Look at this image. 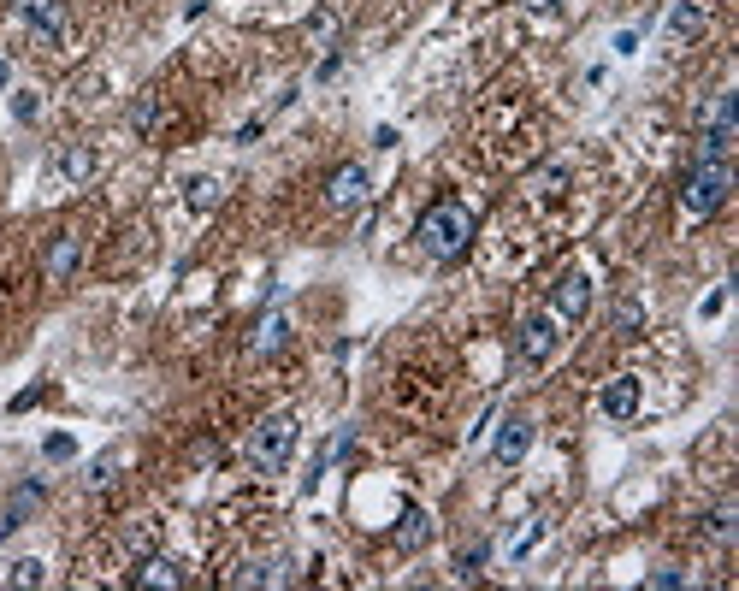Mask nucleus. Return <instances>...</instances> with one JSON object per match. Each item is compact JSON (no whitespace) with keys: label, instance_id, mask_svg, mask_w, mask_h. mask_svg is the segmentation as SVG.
<instances>
[{"label":"nucleus","instance_id":"nucleus-1","mask_svg":"<svg viewBox=\"0 0 739 591\" xmlns=\"http://www.w3.org/2000/svg\"><path fill=\"white\" fill-rule=\"evenodd\" d=\"M414 243H420L432 261H456V255L473 243V213L456 196L432 201V207L420 213V225H414Z\"/></svg>","mask_w":739,"mask_h":591},{"label":"nucleus","instance_id":"nucleus-2","mask_svg":"<svg viewBox=\"0 0 739 591\" xmlns=\"http://www.w3.org/2000/svg\"><path fill=\"white\" fill-rule=\"evenodd\" d=\"M728 184H734L728 160H698V166L680 178V213H686V219H710V213L728 201Z\"/></svg>","mask_w":739,"mask_h":591},{"label":"nucleus","instance_id":"nucleus-3","mask_svg":"<svg viewBox=\"0 0 739 591\" xmlns=\"http://www.w3.org/2000/svg\"><path fill=\"white\" fill-rule=\"evenodd\" d=\"M296 450V414H267V420H255V432H249V467L255 473H278L284 461Z\"/></svg>","mask_w":739,"mask_h":591},{"label":"nucleus","instance_id":"nucleus-4","mask_svg":"<svg viewBox=\"0 0 739 591\" xmlns=\"http://www.w3.org/2000/svg\"><path fill=\"white\" fill-rule=\"evenodd\" d=\"M12 18L18 30L36 42V48H60L66 42V0H12Z\"/></svg>","mask_w":739,"mask_h":591},{"label":"nucleus","instance_id":"nucleus-5","mask_svg":"<svg viewBox=\"0 0 739 591\" xmlns=\"http://www.w3.org/2000/svg\"><path fill=\"white\" fill-rule=\"evenodd\" d=\"M556 343H562L556 320H550V314H527L521 331H515V361H521V367H544V361L556 355Z\"/></svg>","mask_w":739,"mask_h":591},{"label":"nucleus","instance_id":"nucleus-6","mask_svg":"<svg viewBox=\"0 0 739 591\" xmlns=\"http://www.w3.org/2000/svg\"><path fill=\"white\" fill-rule=\"evenodd\" d=\"M527 450H533V420H527V414H509L503 432L491 438V461H497V467H521Z\"/></svg>","mask_w":739,"mask_h":591},{"label":"nucleus","instance_id":"nucleus-7","mask_svg":"<svg viewBox=\"0 0 739 591\" xmlns=\"http://www.w3.org/2000/svg\"><path fill=\"white\" fill-rule=\"evenodd\" d=\"M83 261V237L77 231H54V243H48V255H42V272H48V284H66L71 272Z\"/></svg>","mask_w":739,"mask_h":591},{"label":"nucleus","instance_id":"nucleus-8","mask_svg":"<svg viewBox=\"0 0 739 591\" xmlns=\"http://www.w3.org/2000/svg\"><path fill=\"white\" fill-rule=\"evenodd\" d=\"M42 497H48V485H42V479H24V485H18V491H12V503H6V509H0V538H12V532H18V526L30 521V515H36V509H42Z\"/></svg>","mask_w":739,"mask_h":591},{"label":"nucleus","instance_id":"nucleus-9","mask_svg":"<svg viewBox=\"0 0 739 591\" xmlns=\"http://www.w3.org/2000/svg\"><path fill=\"white\" fill-rule=\"evenodd\" d=\"M586 308H592V278L586 272H562L556 278V314L562 320H586Z\"/></svg>","mask_w":739,"mask_h":591},{"label":"nucleus","instance_id":"nucleus-10","mask_svg":"<svg viewBox=\"0 0 739 591\" xmlns=\"http://www.w3.org/2000/svg\"><path fill=\"white\" fill-rule=\"evenodd\" d=\"M367 190H373V184H367V166H337L332 184H326V201H332V207H361Z\"/></svg>","mask_w":739,"mask_h":591},{"label":"nucleus","instance_id":"nucleus-11","mask_svg":"<svg viewBox=\"0 0 739 591\" xmlns=\"http://www.w3.org/2000/svg\"><path fill=\"white\" fill-rule=\"evenodd\" d=\"M598 408H604L609 420H633V414H639V379H633V373L609 379L604 396H598Z\"/></svg>","mask_w":739,"mask_h":591},{"label":"nucleus","instance_id":"nucleus-12","mask_svg":"<svg viewBox=\"0 0 739 591\" xmlns=\"http://www.w3.org/2000/svg\"><path fill=\"white\" fill-rule=\"evenodd\" d=\"M89 172H95V148H89V142H66V148L54 154V178H60V184H83Z\"/></svg>","mask_w":739,"mask_h":591},{"label":"nucleus","instance_id":"nucleus-13","mask_svg":"<svg viewBox=\"0 0 739 591\" xmlns=\"http://www.w3.org/2000/svg\"><path fill=\"white\" fill-rule=\"evenodd\" d=\"M704 12H710V0H674V12H669V42L674 48L692 42V36L704 30Z\"/></svg>","mask_w":739,"mask_h":591},{"label":"nucleus","instance_id":"nucleus-14","mask_svg":"<svg viewBox=\"0 0 739 591\" xmlns=\"http://www.w3.org/2000/svg\"><path fill=\"white\" fill-rule=\"evenodd\" d=\"M131 586L136 591H154V586H184V568H178V562H172V556H148V562H142V568H136L131 574Z\"/></svg>","mask_w":739,"mask_h":591},{"label":"nucleus","instance_id":"nucleus-15","mask_svg":"<svg viewBox=\"0 0 739 591\" xmlns=\"http://www.w3.org/2000/svg\"><path fill=\"white\" fill-rule=\"evenodd\" d=\"M284 343H290V320H284V314L272 308L267 320L255 326V337H249V355H278Z\"/></svg>","mask_w":739,"mask_h":591},{"label":"nucleus","instance_id":"nucleus-16","mask_svg":"<svg viewBox=\"0 0 739 591\" xmlns=\"http://www.w3.org/2000/svg\"><path fill=\"white\" fill-rule=\"evenodd\" d=\"M426 538H432V515L408 503L403 521H397V550H426Z\"/></svg>","mask_w":739,"mask_h":591},{"label":"nucleus","instance_id":"nucleus-17","mask_svg":"<svg viewBox=\"0 0 739 591\" xmlns=\"http://www.w3.org/2000/svg\"><path fill=\"white\" fill-rule=\"evenodd\" d=\"M609 326H615V337H639V326H645V302H639V296H621V302L609 308Z\"/></svg>","mask_w":739,"mask_h":591},{"label":"nucleus","instance_id":"nucleus-18","mask_svg":"<svg viewBox=\"0 0 739 591\" xmlns=\"http://www.w3.org/2000/svg\"><path fill=\"white\" fill-rule=\"evenodd\" d=\"M219 196H225V184H219L213 172H202V178H190V184H184V201H190L196 213H207V207H219Z\"/></svg>","mask_w":739,"mask_h":591},{"label":"nucleus","instance_id":"nucleus-19","mask_svg":"<svg viewBox=\"0 0 739 591\" xmlns=\"http://www.w3.org/2000/svg\"><path fill=\"white\" fill-rule=\"evenodd\" d=\"M119 450H107V456H95L89 461V473H83V479H89V491H107V485H113V479H119Z\"/></svg>","mask_w":739,"mask_h":591},{"label":"nucleus","instance_id":"nucleus-20","mask_svg":"<svg viewBox=\"0 0 739 591\" xmlns=\"http://www.w3.org/2000/svg\"><path fill=\"white\" fill-rule=\"evenodd\" d=\"M154 119H160V95H136V101H131V131L148 136V131H154Z\"/></svg>","mask_w":739,"mask_h":591},{"label":"nucleus","instance_id":"nucleus-21","mask_svg":"<svg viewBox=\"0 0 739 591\" xmlns=\"http://www.w3.org/2000/svg\"><path fill=\"white\" fill-rule=\"evenodd\" d=\"M42 580H48V568H42L36 556H24V562L6 568V586H42Z\"/></svg>","mask_w":739,"mask_h":591},{"label":"nucleus","instance_id":"nucleus-22","mask_svg":"<svg viewBox=\"0 0 739 591\" xmlns=\"http://www.w3.org/2000/svg\"><path fill=\"white\" fill-rule=\"evenodd\" d=\"M36 113H42V101H36L30 89H18V95H12V119H24V125H30Z\"/></svg>","mask_w":739,"mask_h":591},{"label":"nucleus","instance_id":"nucleus-23","mask_svg":"<svg viewBox=\"0 0 739 591\" xmlns=\"http://www.w3.org/2000/svg\"><path fill=\"white\" fill-rule=\"evenodd\" d=\"M42 456H48V461H71V456H77V444H71L66 432H54V438L42 444Z\"/></svg>","mask_w":739,"mask_h":591},{"label":"nucleus","instance_id":"nucleus-24","mask_svg":"<svg viewBox=\"0 0 739 591\" xmlns=\"http://www.w3.org/2000/svg\"><path fill=\"white\" fill-rule=\"evenodd\" d=\"M479 562H485V544H473V550H462V562H456V574H462V580H479Z\"/></svg>","mask_w":739,"mask_h":591},{"label":"nucleus","instance_id":"nucleus-25","mask_svg":"<svg viewBox=\"0 0 739 591\" xmlns=\"http://www.w3.org/2000/svg\"><path fill=\"white\" fill-rule=\"evenodd\" d=\"M734 509H728V503H722V509H716V515H710V538H734Z\"/></svg>","mask_w":739,"mask_h":591},{"label":"nucleus","instance_id":"nucleus-26","mask_svg":"<svg viewBox=\"0 0 739 591\" xmlns=\"http://www.w3.org/2000/svg\"><path fill=\"white\" fill-rule=\"evenodd\" d=\"M538 532H544V521H533V526H527V532H521V538H515V550H509L515 562H521V556H527V550H533V544H538Z\"/></svg>","mask_w":739,"mask_h":591},{"label":"nucleus","instance_id":"nucleus-27","mask_svg":"<svg viewBox=\"0 0 739 591\" xmlns=\"http://www.w3.org/2000/svg\"><path fill=\"white\" fill-rule=\"evenodd\" d=\"M651 586H663V591H669V586H686V574H680V568H657V574H651Z\"/></svg>","mask_w":739,"mask_h":591},{"label":"nucleus","instance_id":"nucleus-28","mask_svg":"<svg viewBox=\"0 0 739 591\" xmlns=\"http://www.w3.org/2000/svg\"><path fill=\"white\" fill-rule=\"evenodd\" d=\"M722 302H728V290H710V296H704V320H716V314H722Z\"/></svg>","mask_w":739,"mask_h":591}]
</instances>
